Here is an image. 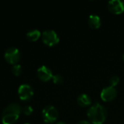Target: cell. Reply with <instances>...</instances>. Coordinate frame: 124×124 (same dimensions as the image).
I'll use <instances>...</instances> for the list:
<instances>
[{"instance_id": "cell-1", "label": "cell", "mask_w": 124, "mask_h": 124, "mask_svg": "<svg viewBox=\"0 0 124 124\" xmlns=\"http://www.w3.org/2000/svg\"><path fill=\"white\" fill-rule=\"evenodd\" d=\"M87 117L92 124H103L108 117L107 109L101 104L96 103L88 109Z\"/></svg>"}, {"instance_id": "cell-2", "label": "cell", "mask_w": 124, "mask_h": 124, "mask_svg": "<svg viewBox=\"0 0 124 124\" xmlns=\"http://www.w3.org/2000/svg\"><path fill=\"white\" fill-rule=\"evenodd\" d=\"M22 111L21 107L17 103L9 104L5 108L1 114V122L3 124H13L18 119Z\"/></svg>"}, {"instance_id": "cell-3", "label": "cell", "mask_w": 124, "mask_h": 124, "mask_svg": "<svg viewBox=\"0 0 124 124\" xmlns=\"http://www.w3.org/2000/svg\"><path fill=\"white\" fill-rule=\"evenodd\" d=\"M59 117L57 109L52 105L46 106L42 110V118L45 123L52 124L55 122Z\"/></svg>"}, {"instance_id": "cell-4", "label": "cell", "mask_w": 124, "mask_h": 124, "mask_svg": "<svg viewBox=\"0 0 124 124\" xmlns=\"http://www.w3.org/2000/svg\"><path fill=\"white\" fill-rule=\"evenodd\" d=\"M42 41L47 46H52L59 43L60 39L54 31L46 30L42 33Z\"/></svg>"}, {"instance_id": "cell-5", "label": "cell", "mask_w": 124, "mask_h": 124, "mask_svg": "<svg viewBox=\"0 0 124 124\" xmlns=\"http://www.w3.org/2000/svg\"><path fill=\"white\" fill-rule=\"evenodd\" d=\"M4 57L8 63L15 65L20 60V52L19 49L15 47H9L5 51Z\"/></svg>"}, {"instance_id": "cell-6", "label": "cell", "mask_w": 124, "mask_h": 124, "mask_svg": "<svg viewBox=\"0 0 124 124\" xmlns=\"http://www.w3.org/2000/svg\"><path fill=\"white\" fill-rule=\"evenodd\" d=\"M118 92L115 87L109 86L105 87L101 93H100V97L102 101L104 102H111L113 100L116 99L117 97Z\"/></svg>"}, {"instance_id": "cell-7", "label": "cell", "mask_w": 124, "mask_h": 124, "mask_svg": "<svg viewBox=\"0 0 124 124\" xmlns=\"http://www.w3.org/2000/svg\"><path fill=\"white\" fill-rule=\"evenodd\" d=\"M18 95L21 100L26 101L33 96V90L28 84H22L18 88Z\"/></svg>"}, {"instance_id": "cell-8", "label": "cell", "mask_w": 124, "mask_h": 124, "mask_svg": "<svg viewBox=\"0 0 124 124\" xmlns=\"http://www.w3.org/2000/svg\"><path fill=\"white\" fill-rule=\"evenodd\" d=\"M109 11L116 15L124 12V2L121 0H111L108 4Z\"/></svg>"}, {"instance_id": "cell-9", "label": "cell", "mask_w": 124, "mask_h": 124, "mask_svg": "<svg viewBox=\"0 0 124 124\" xmlns=\"http://www.w3.org/2000/svg\"><path fill=\"white\" fill-rule=\"evenodd\" d=\"M37 76L42 81H48L52 78L53 74L52 70L46 66L42 65L37 70Z\"/></svg>"}, {"instance_id": "cell-10", "label": "cell", "mask_w": 124, "mask_h": 124, "mask_svg": "<svg viewBox=\"0 0 124 124\" xmlns=\"http://www.w3.org/2000/svg\"><path fill=\"white\" fill-rule=\"evenodd\" d=\"M89 25L93 29H97L101 26L102 21L99 15H91L88 19Z\"/></svg>"}, {"instance_id": "cell-11", "label": "cell", "mask_w": 124, "mask_h": 124, "mask_svg": "<svg viewBox=\"0 0 124 124\" xmlns=\"http://www.w3.org/2000/svg\"><path fill=\"white\" fill-rule=\"evenodd\" d=\"M77 102L78 105L81 107H87L91 105L92 99L89 95L86 94H81L77 98Z\"/></svg>"}, {"instance_id": "cell-12", "label": "cell", "mask_w": 124, "mask_h": 124, "mask_svg": "<svg viewBox=\"0 0 124 124\" xmlns=\"http://www.w3.org/2000/svg\"><path fill=\"white\" fill-rule=\"evenodd\" d=\"M26 36L28 39V40L31 41H36L41 36V32L38 29H33L27 33Z\"/></svg>"}, {"instance_id": "cell-13", "label": "cell", "mask_w": 124, "mask_h": 124, "mask_svg": "<svg viewBox=\"0 0 124 124\" xmlns=\"http://www.w3.org/2000/svg\"><path fill=\"white\" fill-rule=\"evenodd\" d=\"M12 72L15 76H18L22 73V66L19 64L14 65L12 68Z\"/></svg>"}, {"instance_id": "cell-14", "label": "cell", "mask_w": 124, "mask_h": 124, "mask_svg": "<svg viewBox=\"0 0 124 124\" xmlns=\"http://www.w3.org/2000/svg\"><path fill=\"white\" fill-rule=\"evenodd\" d=\"M52 80H53L54 84H61L63 82L64 78H63L62 76H61L60 74H57V75L53 76Z\"/></svg>"}, {"instance_id": "cell-15", "label": "cell", "mask_w": 124, "mask_h": 124, "mask_svg": "<svg viewBox=\"0 0 124 124\" xmlns=\"http://www.w3.org/2000/svg\"><path fill=\"white\" fill-rule=\"evenodd\" d=\"M119 81H120V78L117 76H112L110 78V84L111 86H113L115 87L116 86H117L118 84H119Z\"/></svg>"}, {"instance_id": "cell-16", "label": "cell", "mask_w": 124, "mask_h": 124, "mask_svg": "<svg viewBox=\"0 0 124 124\" xmlns=\"http://www.w3.org/2000/svg\"><path fill=\"white\" fill-rule=\"evenodd\" d=\"M33 108L29 105H25L22 108V112L25 116H30L33 113Z\"/></svg>"}, {"instance_id": "cell-17", "label": "cell", "mask_w": 124, "mask_h": 124, "mask_svg": "<svg viewBox=\"0 0 124 124\" xmlns=\"http://www.w3.org/2000/svg\"><path fill=\"white\" fill-rule=\"evenodd\" d=\"M76 124H92V123H90L89 121H78Z\"/></svg>"}, {"instance_id": "cell-18", "label": "cell", "mask_w": 124, "mask_h": 124, "mask_svg": "<svg viewBox=\"0 0 124 124\" xmlns=\"http://www.w3.org/2000/svg\"><path fill=\"white\" fill-rule=\"evenodd\" d=\"M55 124H66L65 122H63V121H59V122L56 123Z\"/></svg>"}, {"instance_id": "cell-19", "label": "cell", "mask_w": 124, "mask_h": 124, "mask_svg": "<svg viewBox=\"0 0 124 124\" xmlns=\"http://www.w3.org/2000/svg\"><path fill=\"white\" fill-rule=\"evenodd\" d=\"M122 58H123V60L124 61V54H123V56H122Z\"/></svg>"}, {"instance_id": "cell-20", "label": "cell", "mask_w": 124, "mask_h": 124, "mask_svg": "<svg viewBox=\"0 0 124 124\" xmlns=\"http://www.w3.org/2000/svg\"></svg>"}]
</instances>
